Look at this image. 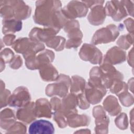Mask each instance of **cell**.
<instances>
[{
    "label": "cell",
    "mask_w": 134,
    "mask_h": 134,
    "mask_svg": "<svg viewBox=\"0 0 134 134\" xmlns=\"http://www.w3.org/2000/svg\"><path fill=\"white\" fill-rule=\"evenodd\" d=\"M115 32H117V31L115 26H109L106 28L101 29L95 33L93 37V42L95 44H98L113 41L118 35V33L112 34Z\"/></svg>",
    "instance_id": "6da1fadb"
},
{
    "label": "cell",
    "mask_w": 134,
    "mask_h": 134,
    "mask_svg": "<svg viewBox=\"0 0 134 134\" xmlns=\"http://www.w3.org/2000/svg\"><path fill=\"white\" fill-rule=\"evenodd\" d=\"M81 58L84 60H88L93 63H98L101 61L102 53L96 48L90 44L83 46L80 52Z\"/></svg>",
    "instance_id": "7a4b0ae2"
},
{
    "label": "cell",
    "mask_w": 134,
    "mask_h": 134,
    "mask_svg": "<svg viewBox=\"0 0 134 134\" xmlns=\"http://www.w3.org/2000/svg\"><path fill=\"white\" fill-rule=\"evenodd\" d=\"M30 99L27 90L25 87H18L9 97L8 104L11 106H22L26 105Z\"/></svg>",
    "instance_id": "3957f363"
},
{
    "label": "cell",
    "mask_w": 134,
    "mask_h": 134,
    "mask_svg": "<svg viewBox=\"0 0 134 134\" xmlns=\"http://www.w3.org/2000/svg\"><path fill=\"white\" fill-rule=\"evenodd\" d=\"M29 133H48L52 134L54 132L53 124L46 120H38L33 122L29 126Z\"/></svg>",
    "instance_id": "277c9868"
},
{
    "label": "cell",
    "mask_w": 134,
    "mask_h": 134,
    "mask_svg": "<svg viewBox=\"0 0 134 134\" xmlns=\"http://www.w3.org/2000/svg\"><path fill=\"white\" fill-rule=\"evenodd\" d=\"M34 103H32L29 109V107L27 108L20 109L18 110L17 116L18 119L21 120L27 124L31 122L32 120L36 119V115L35 113V109L34 110Z\"/></svg>",
    "instance_id": "5b68a950"
},
{
    "label": "cell",
    "mask_w": 134,
    "mask_h": 134,
    "mask_svg": "<svg viewBox=\"0 0 134 134\" xmlns=\"http://www.w3.org/2000/svg\"><path fill=\"white\" fill-rule=\"evenodd\" d=\"M15 119L13 111L6 108L2 111L1 114V127L7 130L15 123Z\"/></svg>",
    "instance_id": "8992f818"
},
{
    "label": "cell",
    "mask_w": 134,
    "mask_h": 134,
    "mask_svg": "<svg viewBox=\"0 0 134 134\" xmlns=\"http://www.w3.org/2000/svg\"><path fill=\"white\" fill-rule=\"evenodd\" d=\"M88 117L85 115H80L74 117H70L68 119L69 125L72 127L84 126L88 125L90 120Z\"/></svg>",
    "instance_id": "52a82bcc"
},
{
    "label": "cell",
    "mask_w": 134,
    "mask_h": 134,
    "mask_svg": "<svg viewBox=\"0 0 134 134\" xmlns=\"http://www.w3.org/2000/svg\"><path fill=\"white\" fill-rule=\"evenodd\" d=\"M3 23V32L4 34L18 31L21 28V23L20 21L8 20H4Z\"/></svg>",
    "instance_id": "ba28073f"
},
{
    "label": "cell",
    "mask_w": 134,
    "mask_h": 134,
    "mask_svg": "<svg viewBox=\"0 0 134 134\" xmlns=\"http://www.w3.org/2000/svg\"><path fill=\"white\" fill-rule=\"evenodd\" d=\"M7 131V133H24L26 132V127L21 123L17 122L14 124Z\"/></svg>",
    "instance_id": "9c48e42d"
},
{
    "label": "cell",
    "mask_w": 134,
    "mask_h": 134,
    "mask_svg": "<svg viewBox=\"0 0 134 134\" xmlns=\"http://www.w3.org/2000/svg\"><path fill=\"white\" fill-rule=\"evenodd\" d=\"M27 40H28L27 39H18L17 41H16V43H17L18 44H21V46L24 45V44L25 43V46H26V45H27ZM14 46H20V45L17 44L15 43V44ZM13 48L16 50V51H17L18 52H20V53H22L23 51V50L24 49V47H23V46H13Z\"/></svg>",
    "instance_id": "30bf717a"
},
{
    "label": "cell",
    "mask_w": 134,
    "mask_h": 134,
    "mask_svg": "<svg viewBox=\"0 0 134 134\" xmlns=\"http://www.w3.org/2000/svg\"><path fill=\"white\" fill-rule=\"evenodd\" d=\"M13 52L9 49H4L3 51H1V59L6 60V62L9 61L12 57H13Z\"/></svg>",
    "instance_id": "8fae6325"
},
{
    "label": "cell",
    "mask_w": 134,
    "mask_h": 134,
    "mask_svg": "<svg viewBox=\"0 0 134 134\" xmlns=\"http://www.w3.org/2000/svg\"><path fill=\"white\" fill-rule=\"evenodd\" d=\"M15 36L14 35H7L4 37V42L7 45H10L12 44V41L14 39Z\"/></svg>",
    "instance_id": "7c38bea8"
}]
</instances>
